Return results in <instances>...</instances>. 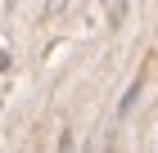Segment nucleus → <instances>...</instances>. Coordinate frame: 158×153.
Masks as SVG:
<instances>
[{"label":"nucleus","mask_w":158,"mask_h":153,"mask_svg":"<svg viewBox=\"0 0 158 153\" xmlns=\"http://www.w3.org/2000/svg\"><path fill=\"white\" fill-rule=\"evenodd\" d=\"M104 9H109V23L122 27V18H127V0H104Z\"/></svg>","instance_id":"1"},{"label":"nucleus","mask_w":158,"mask_h":153,"mask_svg":"<svg viewBox=\"0 0 158 153\" xmlns=\"http://www.w3.org/2000/svg\"><path fill=\"white\" fill-rule=\"evenodd\" d=\"M140 86H145V77H135V81H131V90L122 95V113H131V108H135V99H140Z\"/></svg>","instance_id":"2"},{"label":"nucleus","mask_w":158,"mask_h":153,"mask_svg":"<svg viewBox=\"0 0 158 153\" xmlns=\"http://www.w3.org/2000/svg\"><path fill=\"white\" fill-rule=\"evenodd\" d=\"M63 5H68V0H45V14H59Z\"/></svg>","instance_id":"3"}]
</instances>
